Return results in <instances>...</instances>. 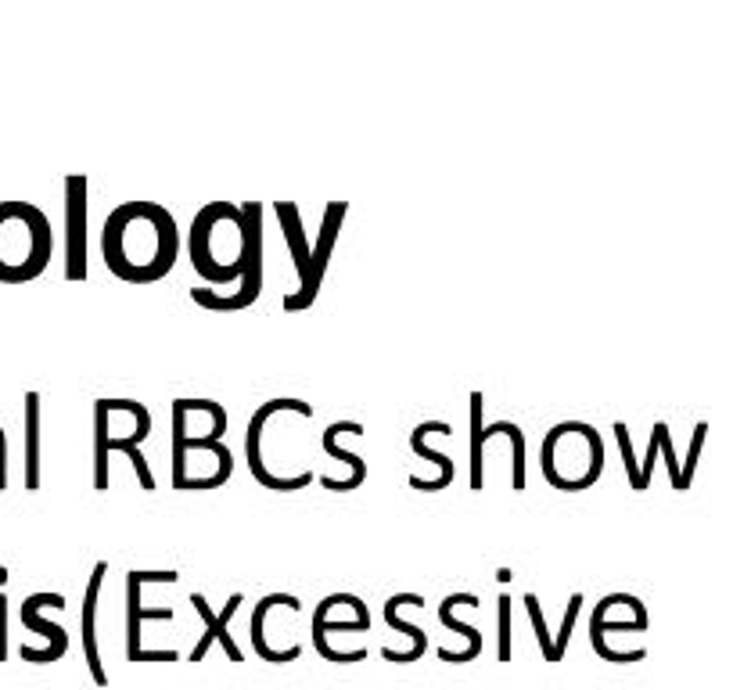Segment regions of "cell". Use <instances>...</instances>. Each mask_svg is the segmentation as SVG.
<instances>
[{"instance_id": "cell-1", "label": "cell", "mask_w": 733, "mask_h": 690, "mask_svg": "<svg viewBox=\"0 0 733 690\" xmlns=\"http://www.w3.org/2000/svg\"><path fill=\"white\" fill-rule=\"evenodd\" d=\"M105 266L119 281L155 284L172 270L180 255V230L172 212L158 201H123L101 230Z\"/></svg>"}, {"instance_id": "cell-2", "label": "cell", "mask_w": 733, "mask_h": 690, "mask_svg": "<svg viewBox=\"0 0 733 690\" xmlns=\"http://www.w3.org/2000/svg\"><path fill=\"white\" fill-rule=\"evenodd\" d=\"M302 407H310V402L278 396V399H266L263 407L249 417V431H244L249 471L255 482H263L273 493H295V489H306L316 479V474L292 471L302 453V442H299V428H287L284 417Z\"/></svg>"}, {"instance_id": "cell-3", "label": "cell", "mask_w": 733, "mask_h": 690, "mask_svg": "<svg viewBox=\"0 0 733 690\" xmlns=\"http://www.w3.org/2000/svg\"><path fill=\"white\" fill-rule=\"evenodd\" d=\"M244 212L234 201H209L206 209H198L195 223H191V266L201 273L209 284H238L244 278V266H249V252H252V230L244 249H227V241H241L244 238Z\"/></svg>"}, {"instance_id": "cell-4", "label": "cell", "mask_w": 733, "mask_h": 690, "mask_svg": "<svg viewBox=\"0 0 733 690\" xmlns=\"http://www.w3.org/2000/svg\"><path fill=\"white\" fill-rule=\"evenodd\" d=\"M54 234L33 201H0V284L36 281L51 263Z\"/></svg>"}, {"instance_id": "cell-5", "label": "cell", "mask_w": 733, "mask_h": 690, "mask_svg": "<svg viewBox=\"0 0 733 690\" xmlns=\"http://www.w3.org/2000/svg\"><path fill=\"white\" fill-rule=\"evenodd\" d=\"M540 471L561 493H583L604 474L600 431L586 421H557L543 439Z\"/></svg>"}, {"instance_id": "cell-6", "label": "cell", "mask_w": 733, "mask_h": 690, "mask_svg": "<svg viewBox=\"0 0 733 690\" xmlns=\"http://www.w3.org/2000/svg\"><path fill=\"white\" fill-rule=\"evenodd\" d=\"M108 399H97L94 402V489L97 493H108V453H126V460L134 464L137 471V482L144 493H151L155 489V474L148 468V457H144V439L151 436V421L140 425L134 431H123V436H112L108 431Z\"/></svg>"}, {"instance_id": "cell-7", "label": "cell", "mask_w": 733, "mask_h": 690, "mask_svg": "<svg viewBox=\"0 0 733 690\" xmlns=\"http://www.w3.org/2000/svg\"><path fill=\"white\" fill-rule=\"evenodd\" d=\"M241 212L249 220L252 230V252H249V266H244V278L238 281L234 292H216V288H191V299L206 310H220V313H234V310H249L252 302L263 295V216L266 206L263 201H241Z\"/></svg>"}, {"instance_id": "cell-8", "label": "cell", "mask_w": 733, "mask_h": 690, "mask_svg": "<svg viewBox=\"0 0 733 690\" xmlns=\"http://www.w3.org/2000/svg\"><path fill=\"white\" fill-rule=\"evenodd\" d=\"M180 575L166 568V572H126V661H177V651H144L140 647V632L148 618H166L172 623V608H144L140 604V589L148 583H177Z\"/></svg>"}, {"instance_id": "cell-9", "label": "cell", "mask_w": 733, "mask_h": 690, "mask_svg": "<svg viewBox=\"0 0 733 690\" xmlns=\"http://www.w3.org/2000/svg\"><path fill=\"white\" fill-rule=\"evenodd\" d=\"M345 212H349V201H327V209L321 216V234H316L313 252H310V278L299 284V292L284 295V310L287 313L310 310L313 302H316V295H321V284H324V273H327V263H331V252H335V241H338Z\"/></svg>"}, {"instance_id": "cell-10", "label": "cell", "mask_w": 733, "mask_h": 690, "mask_svg": "<svg viewBox=\"0 0 733 690\" xmlns=\"http://www.w3.org/2000/svg\"><path fill=\"white\" fill-rule=\"evenodd\" d=\"M48 608L62 611V608H65V597H62V594H51V589H40V594H29V597L22 600V608H19L22 626L33 629V632H40V637L48 640V647H29V644L19 647V655H22L25 661H33V666H51V661H57V658L69 651V632L57 626V623H51V618H43V611H48Z\"/></svg>"}, {"instance_id": "cell-11", "label": "cell", "mask_w": 733, "mask_h": 690, "mask_svg": "<svg viewBox=\"0 0 733 690\" xmlns=\"http://www.w3.org/2000/svg\"><path fill=\"white\" fill-rule=\"evenodd\" d=\"M65 278L86 281V177H65Z\"/></svg>"}, {"instance_id": "cell-12", "label": "cell", "mask_w": 733, "mask_h": 690, "mask_svg": "<svg viewBox=\"0 0 733 690\" xmlns=\"http://www.w3.org/2000/svg\"><path fill=\"white\" fill-rule=\"evenodd\" d=\"M191 604H195V611H198V618H201V626H206V632H201L198 644L191 647V661H201V658H206L212 644H223V651H227L230 661H244L241 647L234 644V637H230V618H234V615L241 611V604H244V594H241V589H238V594H230V597H227L223 611H212V608H209V600H206V594H191Z\"/></svg>"}, {"instance_id": "cell-13", "label": "cell", "mask_w": 733, "mask_h": 690, "mask_svg": "<svg viewBox=\"0 0 733 690\" xmlns=\"http://www.w3.org/2000/svg\"><path fill=\"white\" fill-rule=\"evenodd\" d=\"M105 575H108V561H97L91 579H86L83 608H80V644H83L86 669H91L97 687H108L105 661H101V651H97V604H101V586H105Z\"/></svg>"}, {"instance_id": "cell-14", "label": "cell", "mask_w": 733, "mask_h": 690, "mask_svg": "<svg viewBox=\"0 0 733 690\" xmlns=\"http://www.w3.org/2000/svg\"><path fill=\"white\" fill-rule=\"evenodd\" d=\"M428 436H453V425H446V421H421V425H417V428L410 431V450H413L417 457L431 460V464L439 468L436 479H421V474H410V485L417 489V493H442V489H450V485H453L457 468H453V460L446 457V453L431 450V446H428Z\"/></svg>"}, {"instance_id": "cell-15", "label": "cell", "mask_w": 733, "mask_h": 690, "mask_svg": "<svg viewBox=\"0 0 733 690\" xmlns=\"http://www.w3.org/2000/svg\"><path fill=\"white\" fill-rule=\"evenodd\" d=\"M278 608L302 615V600H299L295 594H266V597L252 608V618H249V640H252V651H255L259 658H263V661H270V666H287V658H281V655L270 647V632H266V618H270L273 611H278Z\"/></svg>"}, {"instance_id": "cell-16", "label": "cell", "mask_w": 733, "mask_h": 690, "mask_svg": "<svg viewBox=\"0 0 733 690\" xmlns=\"http://www.w3.org/2000/svg\"><path fill=\"white\" fill-rule=\"evenodd\" d=\"M407 600H410V594H396V597H388V600H385V623L392 626L396 632H402V637H410V647H407V651H392V647H381V658H385V661H396V666H410V661L425 658V647H428V637H425V632L399 615V611H402V604H407Z\"/></svg>"}, {"instance_id": "cell-17", "label": "cell", "mask_w": 733, "mask_h": 690, "mask_svg": "<svg viewBox=\"0 0 733 690\" xmlns=\"http://www.w3.org/2000/svg\"><path fill=\"white\" fill-rule=\"evenodd\" d=\"M359 421H335V425H327L324 428V439H321V446H324V453L331 457V460H338V464H345L349 468V479H345L342 485H338V493H353V489H359L367 482V460L359 457V453H353V450H345V446L338 442V436H345V431H353Z\"/></svg>"}, {"instance_id": "cell-18", "label": "cell", "mask_w": 733, "mask_h": 690, "mask_svg": "<svg viewBox=\"0 0 733 690\" xmlns=\"http://www.w3.org/2000/svg\"><path fill=\"white\" fill-rule=\"evenodd\" d=\"M464 597H468V594H450V597L439 604V623L450 629V632H460V637L468 640L464 651H450V647H439V658L450 661V666H464V661H474V658L482 655V632L474 629V626H468V623H460V618L453 615V608H457V604H464Z\"/></svg>"}, {"instance_id": "cell-19", "label": "cell", "mask_w": 733, "mask_h": 690, "mask_svg": "<svg viewBox=\"0 0 733 690\" xmlns=\"http://www.w3.org/2000/svg\"><path fill=\"white\" fill-rule=\"evenodd\" d=\"M629 629L643 632L637 623H611V618H608V600L600 597L597 608H594V618H589V644H594L597 658L615 661V666H622V661H640V658H643V647H637L632 655H618V651H611V644H608V632H629Z\"/></svg>"}, {"instance_id": "cell-20", "label": "cell", "mask_w": 733, "mask_h": 690, "mask_svg": "<svg viewBox=\"0 0 733 690\" xmlns=\"http://www.w3.org/2000/svg\"><path fill=\"white\" fill-rule=\"evenodd\" d=\"M273 212H278V220H281L284 241H287V249H292V263H295L299 284H302V281L310 278V252H313L306 230H302V212H299L295 201H278V206H273Z\"/></svg>"}, {"instance_id": "cell-21", "label": "cell", "mask_w": 733, "mask_h": 690, "mask_svg": "<svg viewBox=\"0 0 733 690\" xmlns=\"http://www.w3.org/2000/svg\"><path fill=\"white\" fill-rule=\"evenodd\" d=\"M482 407H485V396H482V388H474V393H471V442H468V453H471L468 479H471L474 493H482V489H485V446H482L485 421H482Z\"/></svg>"}, {"instance_id": "cell-22", "label": "cell", "mask_w": 733, "mask_h": 690, "mask_svg": "<svg viewBox=\"0 0 733 690\" xmlns=\"http://www.w3.org/2000/svg\"><path fill=\"white\" fill-rule=\"evenodd\" d=\"M25 489H40V393H25Z\"/></svg>"}, {"instance_id": "cell-23", "label": "cell", "mask_w": 733, "mask_h": 690, "mask_svg": "<svg viewBox=\"0 0 733 690\" xmlns=\"http://www.w3.org/2000/svg\"><path fill=\"white\" fill-rule=\"evenodd\" d=\"M493 436H507L511 439V489L522 493L525 489V431L517 428L514 421H496L482 428V446Z\"/></svg>"}, {"instance_id": "cell-24", "label": "cell", "mask_w": 733, "mask_h": 690, "mask_svg": "<svg viewBox=\"0 0 733 690\" xmlns=\"http://www.w3.org/2000/svg\"><path fill=\"white\" fill-rule=\"evenodd\" d=\"M525 608H528V618H532V629H536V640H540V651L546 661H557L554 655V632L546 629V618H543V608H540V597L536 594H525Z\"/></svg>"}, {"instance_id": "cell-25", "label": "cell", "mask_w": 733, "mask_h": 690, "mask_svg": "<svg viewBox=\"0 0 733 690\" xmlns=\"http://www.w3.org/2000/svg\"><path fill=\"white\" fill-rule=\"evenodd\" d=\"M496 655L500 661H511V594H500L496 597Z\"/></svg>"}, {"instance_id": "cell-26", "label": "cell", "mask_w": 733, "mask_h": 690, "mask_svg": "<svg viewBox=\"0 0 733 690\" xmlns=\"http://www.w3.org/2000/svg\"><path fill=\"white\" fill-rule=\"evenodd\" d=\"M583 594H572L568 597V608H565V618H561V632H557V640H554V651H557V661L565 658V651H568V640H572V629H575V618H579V611H583Z\"/></svg>"}, {"instance_id": "cell-27", "label": "cell", "mask_w": 733, "mask_h": 690, "mask_svg": "<svg viewBox=\"0 0 733 690\" xmlns=\"http://www.w3.org/2000/svg\"><path fill=\"white\" fill-rule=\"evenodd\" d=\"M611 431H615V439H618V450H622V460H626V474H629V485H632V489H637V493H640V489H643V485H640V460L632 457L629 428H626L622 421H615V428H611Z\"/></svg>"}, {"instance_id": "cell-28", "label": "cell", "mask_w": 733, "mask_h": 690, "mask_svg": "<svg viewBox=\"0 0 733 690\" xmlns=\"http://www.w3.org/2000/svg\"><path fill=\"white\" fill-rule=\"evenodd\" d=\"M655 436H658V450L666 453V460H669V471H672V482H676V489H683V474H680V468H676V460H672V446H669V428L666 425H655Z\"/></svg>"}, {"instance_id": "cell-29", "label": "cell", "mask_w": 733, "mask_h": 690, "mask_svg": "<svg viewBox=\"0 0 733 690\" xmlns=\"http://www.w3.org/2000/svg\"><path fill=\"white\" fill-rule=\"evenodd\" d=\"M8 658V594L0 589V661Z\"/></svg>"}, {"instance_id": "cell-30", "label": "cell", "mask_w": 733, "mask_h": 690, "mask_svg": "<svg viewBox=\"0 0 733 690\" xmlns=\"http://www.w3.org/2000/svg\"><path fill=\"white\" fill-rule=\"evenodd\" d=\"M511 579H514L511 568H500V572H496V583H511Z\"/></svg>"}, {"instance_id": "cell-31", "label": "cell", "mask_w": 733, "mask_h": 690, "mask_svg": "<svg viewBox=\"0 0 733 690\" xmlns=\"http://www.w3.org/2000/svg\"><path fill=\"white\" fill-rule=\"evenodd\" d=\"M4 583H8V568H4V565H0V586H4Z\"/></svg>"}]
</instances>
